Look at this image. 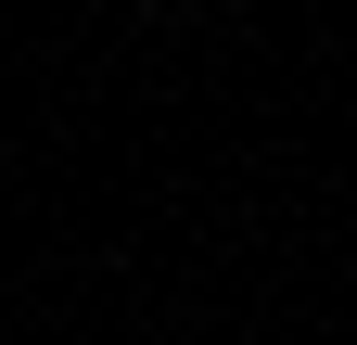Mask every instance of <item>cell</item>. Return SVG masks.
<instances>
[]
</instances>
